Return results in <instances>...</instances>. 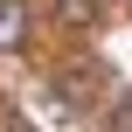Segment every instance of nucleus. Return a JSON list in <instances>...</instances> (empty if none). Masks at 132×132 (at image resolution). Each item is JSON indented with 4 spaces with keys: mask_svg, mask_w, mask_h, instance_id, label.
Wrapping results in <instances>:
<instances>
[{
    "mask_svg": "<svg viewBox=\"0 0 132 132\" xmlns=\"http://www.w3.org/2000/svg\"><path fill=\"white\" fill-rule=\"evenodd\" d=\"M111 132H132V97H118V104H111Z\"/></svg>",
    "mask_w": 132,
    "mask_h": 132,
    "instance_id": "obj_2",
    "label": "nucleus"
},
{
    "mask_svg": "<svg viewBox=\"0 0 132 132\" xmlns=\"http://www.w3.org/2000/svg\"><path fill=\"white\" fill-rule=\"evenodd\" d=\"M7 132H42V125H28V118H7Z\"/></svg>",
    "mask_w": 132,
    "mask_h": 132,
    "instance_id": "obj_3",
    "label": "nucleus"
},
{
    "mask_svg": "<svg viewBox=\"0 0 132 132\" xmlns=\"http://www.w3.org/2000/svg\"><path fill=\"white\" fill-rule=\"evenodd\" d=\"M28 42V0H0V49Z\"/></svg>",
    "mask_w": 132,
    "mask_h": 132,
    "instance_id": "obj_1",
    "label": "nucleus"
}]
</instances>
